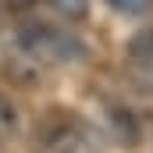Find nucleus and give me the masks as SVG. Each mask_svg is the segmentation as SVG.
<instances>
[{
    "instance_id": "obj_3",
    "label": "nucleus",
    "mask_w": 153,
    "mask_h": 153,
    "mask_svg": "<svg viewBox=\"0 0 153 153\" xmlns=\"http://www.w3.org/2000/svg\"><path fill=\"white\" fill-rule=\"evenodd\" d=\"M111 7H114L117 14H128V18H139V14H146L153 7V0H107Z\"/></svg>"
},
{
    "instance_id": "obj_4",
    "label": "nucleus",
    "mask_w": 153,
    "mask_h": 153,
    "mask_svg": "<svg viewBox=\"0 0 153 153\" xmlns=\"http://www.w3.org/2000/svg\"><path fill=\"white\" fill-rule=\"evenodd\" d=\"M53 11H61L64 18H85V11H89V4L85 0H53Z\"/></svg>"
},
{
    "instance_id": "obj_1",
    "label": "nucleus",
    "mask_w": 153,
    "mask_h": 153,
    "mask_svg": "<svg viewBox=\"0 0 153 153\" xmlns=\"http://www.w3.org/2000/svg\"><path fill=\"white\" fill-rule=\"evenodd\" d=\"M22 46L36 57L39 64H61V61H71L78 53V43L71 36H64V32H57V29H46V25L25 29Z\"/></svg>"
},
{
    "instance_id": "obj_5",
    "label": "nucleus",
    "mask_w": 153,
    "mask_h": 153,
    "mask_svg": "<svg viewBox=\"0 0 153 153\" xmlns=\"http://www.w3.org/2000/svg\"><path fill=\"white\" fill-rule=\"evenodd\" d=\"M132 50H135V57H143L146 64H153V32H150V36H143Z\"/></svg>"
},
{
    "instance_id": "obj_2",
    "label": "nucleus",
    "mask_w": 153,
    "mask_h": 153,
    "mask_svg": "<svg viewBox=\"0 0 153 153\" xmlns=\"http://www.w3.org/2000/svg\"><path fill=\"white\" fill-rule=\"evenodd\" d=\"M46 150L50 153H89V139L78 125H61L53 128V135H46Z\"/></svg>"
}]
</instances>
